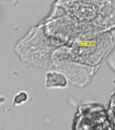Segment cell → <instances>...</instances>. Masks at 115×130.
<instances>
[{
	"mask_svg": "<svg viewBox=\"0 0 115 130\" xmlns=\"http://www.w3.org/2000/svg\"><path fill=\"white\" fill-rule=\"evenodd\" d=\"M73 130H114L106 108L99 102H88L78 108Z\"/></svg>",
	"mask_w": 115,
	"mask_h": 130,
	"instance_id": "1",
	"label": "cell"
},
{
	"mask_svg": "<svg viewBox=\"0 0 115 130\" xmlns=\"http://www.w3.org/2000/svg\"><path fill=\"white\" fill-rule=\"evenodd\" d=\"M106 110L115 130V89L110 96L109 102L106 108Z\"/></svg>",
	"mask_w": 115,
	"mask_h": 130,
	"instance_id": "2",
	"label": "cell"
},
{
	"mask_svg": "<svg viewBox=\"0 0 115 130\" xmlns=\"http://www.w3.org/2000/svg\"><path fill=\"white\" fill-rule=\"evenodd\" d=\"M108 66L112 70V71L115 74V47L112 52L110 55L106 60Z\"/></svg>",
	"mask_w": 115,
	"mask_h": 130,
	"instance_id": "3",
	"label": "cell"
}]
</instances>
